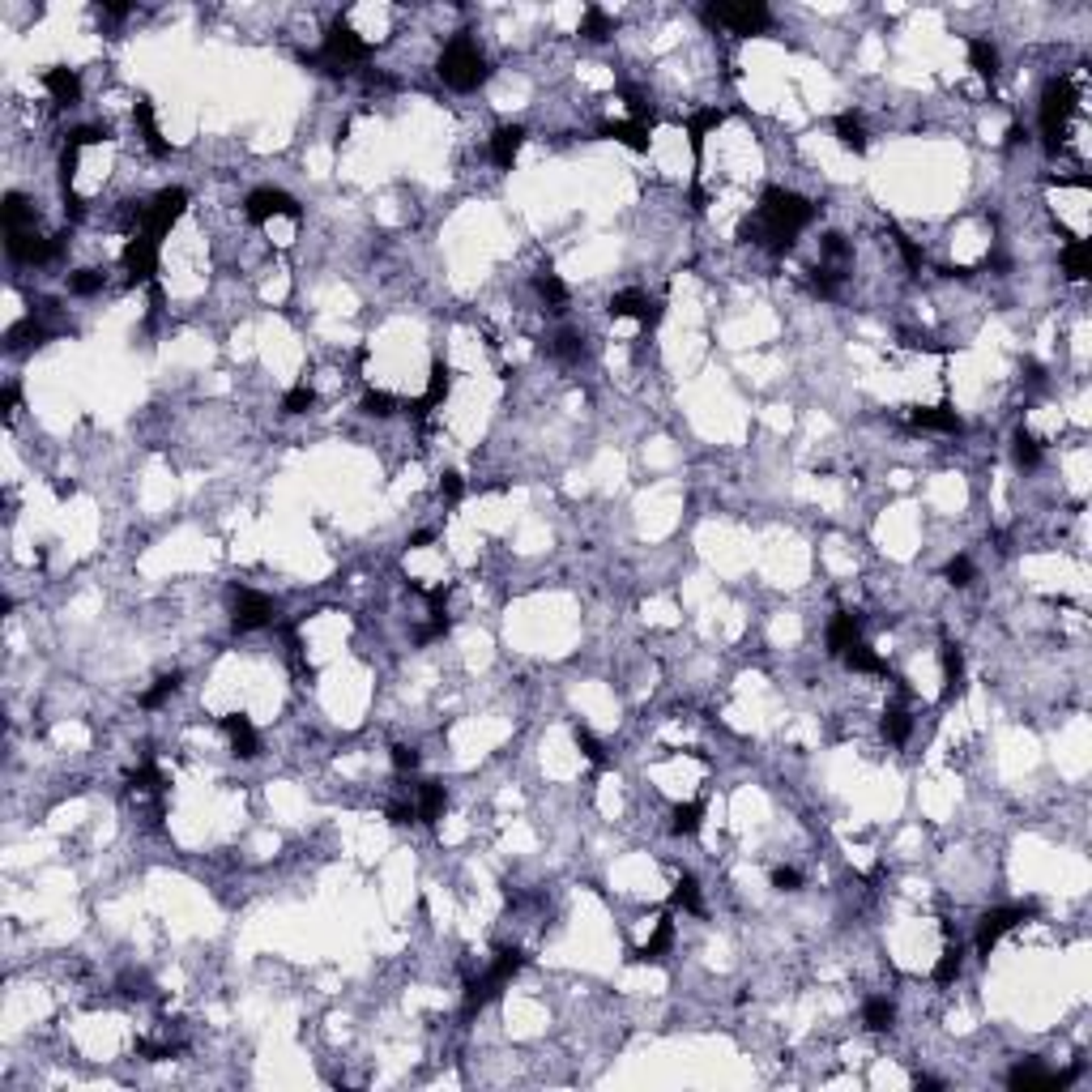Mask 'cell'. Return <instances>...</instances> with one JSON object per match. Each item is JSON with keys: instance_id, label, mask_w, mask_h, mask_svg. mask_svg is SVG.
Here are the masks:
<instances>
[{"instance_id": "1", "label": "cell", "mask_w": 1092, "mask_h": 1092, "mask_svg": "<svg viewBox=\"0 0 1092 1092\" xmlns=\"http://www.w3.org/2000/svg\"><path fill=\"white\" fill-rule=\"evenodd\" d=\"M815 213L819 210H815L802 193H789V188H777V184H772V188L759 193L756 218H747V223L739 226V239L756 243V248H769V253H785L802 226L815 223Z\"/></svg>"}, {"instance_id": "2", "label": "cell", "mask_w": 1092, "mask_h": 1092, "mask_svg": "<svg viewBox=\"0 0 1092 1092\" xmlns=\"http://www.w3.org/2000/svg\"><path fill=\"white\" fill-rule=\"evenodd\" d=\"M440 77H444V85H449V90H462V94H470V90H478V85L487 82V56L478 52L474 39L457 35V39L444 47V56H440Z\"/></svg>"}, {"instance_id": "3", "label": "cell", "mask_w": 1092, "mask_h": 1092, "mask_svg": "<svg viewBox=\"0 0 1092 1092\" xmlns=\"http://www.w3.org/2000/svg\"><path fill=\"white\" fill-rule=\"evenodd\" d=\"M1076 82L1071 77H1050L1046 82V90H1041V141H1046V150L1050 154H1058V145H1063V133H1067V120H1071V112H1076Z\"/></svg>"}, {"instance_id": "4", "label": "cell", "mask_w": 1092, "mask_h": 1092, "mask_svg": "<svg viewBox=\"0 0 1092 1092\" xmlns=\"http://www.w3.org/2000/svg\"><path fill=\"white\" fill-rule=\"evenodd\" d=\"M367 56H372V43L337 22V26H329V35H324L321 52H316V56H303V60H308V65H324L329 73H351L354 65H363Z\"/></svg>"}, {"instance_id": "5", "label": "cell", "mask_w": 1092, "mask_h": 1092, "mask_svg": "<svg viewBox=\"0 0 1092 1092\" xmlns=\"http://www.w3.org/2000/svg\"><path fill=\"white\" fill-rule=\"evenodd\" d=\"M521 968H525V952H521V948H504V952H495V960L487 965V973L470 981V990H465V1011H470V1016H474V1011H482L491 998L504 990L508 981L517 978Z\"/></svg>"}, {"instance_id": "6", "label": "cell", "mask_w": 1092, "mask_h": 1092, "mask_svg": "<svg viewBox=\"0 0 1092 1092\" xmlns=\"http://www.w3.org/2000/svg\"><path fill=\"white\" fill-rule=\"evenodd\" d=\"M700 17L709 26H726L730 35H759L769 30L772 14L764 0H739V5H704Z\"/></svg>"}, {"instance_id": "7", "label": "cell", "mask_w": 1092, "mask_h": 1092, "mask_svg": "<svg viewBox=\"0 0 1092 1092\" xmlns=\"http://www.w3.org/2000/svg\"><path fill=\"white\" fill-rule=\"evenodd\" d=\"M65 239L60 235H39V231H17V235H5V253L14 256L17 265H47L56 261Z\"/></svg>"}, {"instance_id": "8", "label": "cell", "mask_w": 1092, "mask_h": 1092, "mask_svg": "<svg viewBox=\"0 0 1092 1092\" xmlns=\"http://www.w3.org/2000/svg\"><path fill=\"white\" fill-rule=\"evenodd\" d=\"M184 205H188V193H184V188H163V193L145 205V213H141V235L163 239L171 226L180 223Z\"/></svg>"}, {"instance_id": "9", "label": "cell", "mask_w": 1092, "mask_h": 1092, "mask_svg": "<svg viewBox=\"0 0 1092 1092\" xmlns=\"http://www.w3.org/2000/svg\"><path fill=\"white\" fill-rule=\"evenodd\" d=\"M243 213H248V223H269V218H291V223H299V218H303V205H299L291 193H282V188H256V193H248V201H243Z\"/></svg>"}, {"instance_id": "10", "label": "cell", "mask_w": 1092, "mask_h": 1092, "mask_svg": "<svg viewBox=\"0 0 1092 1092\" xmlns=\"http://www.w3.org/2000/svg\"><path fill=\"white\" fill-rule=\"evenodd\" d=\"M154 273H158V239L137 231L124 248V282L128 286H154Z\"/></svg>"}, {"instance_id": "11", "label": "cell", "mask_w": 1092, "mask_h": 1092, "mask_svg": "<svg viewBox=\"0 0 1092 1092\" xmlns=\"http://www.w3.org/2000/svg\"><path fill=\"white\" fill-rule=\"evenodd\" d=\"M1028 913H1033V905H1003V909L981 913L978 938H973V943H978V956H990V952H995L998 938L1008 935V930H1016V926H1020L1024 918H1028Z\"/></svg>"}, {"instance_id": "12", "label": "cell", "mask_w": 1092, "mask_h": 1092, "mask_svg": "<svg viewBox=\"0 0 1092 1092\" xmlns=\"http://www.w3.org/2000/svg\"><path fill=\"white\" fill-rule=\"evenodd\" d=\"M273 619H278V606H273V598L256 593V589H239V593H235V628L239 631L269 628Z\"/></svg>"}, {"instance_id": "13", "label": "cell", "mask_w": 1092, "mask_h": 1092, "mask_svg": "<svg viewBox=\"0 0 1092 1092\" xmlns=\"http://www.w3.org/2000/svg\"><path fill=\"white\" fill-rule=\"evenodd\" d=\"M909 427H913V432H948V435L965 432V422H960V414L952 410V402H943V406H918V410H909Z\"/></svg>"}, {"instance_id": "14", "label": "cell", "mask_w": 1092, "mask_h": 1092, "mask_svg": "<svg viewBox=\"0 0 1092 1092\" xmlns=\"http://www.w3.org/2000/svg\"><path fill=\"white\" fill-rule=\"evenodd\" d=\"M611 316H640L644 324H658L661 321V303L649 299L644 291H619L611 299Z\"/></svg>"}, {"instance_id": "15", "label": "cell", "mask_w": 1092, "mask_h": 1092, "mask_svg": "<svg viewBox=\"0 0 1092 1092\" xmlns=\"http://www.w3.org/2000/svg\"><path fill=\"white\" fill-rule=\"evenodd\" d=\"M43 85H47V94L56 98L60 107H73V103L82 98V77H77V69H69V65L47 69L43 73Z\"/></svg>"}, {"instance_id": "16", "label": "cell", "mask_w": 1092, "mask_h": 1092, "mask_svg": "<svg viewBox=\"0 0 1092 1092\" xmlns=\"http://www.w3.org/2000/svg\"><path fill=\"white\" fill-rule=\"evenodd\" d=\"M449 384H452V380H449V367H444V363H432V380H427V392H422L419 402H410L406 410L414 414V419H427V414H432V410L440 406L444 397H449Z\"/></svg>"}, {"instance_id": "17", "label": "cell", "mask_w": 1092, "mask_h": 1092, "mask_svg": "<svg viewBox=\"0 0 1092 1092\" xmlns=\"http://www.w3.org/2000/svg\"><path fill=\"white\" fill-rule=\"evenodd\" d=\"M1008 1084H1011V1088H1024V1092H1033V1088H1058V1071H1046V1067L1037 1063V1058H1024V1063L1011 1067Z\"/></svg>"}, {"instance_id": "18", "label": "cell", "mask_w": 1092, "mask_h": 1092, "mask_svg": "<svg viewBox=\"0 0 1092 1092\" xmlns=\"http://www.w3.org/2000/svg\"><path fill=\"white\" fill-rule=\"evenodd\" d=\"M521 145H525V128L521 124H504L495 128V137H491V158H495V167H512L521 154Z\"/></svg>"}, {"instance_id": "19", "label": "cell", "mask_w": 1092, "mask_h": 1092, "mask_svg": "<svg viewBox=\"0 0 1092 1092\" xmlns=\"http://www.w3.org/2000/svg\"><path fill=\"white\" fill-rule=\"evenodd\" d=\"M133 120L141 124V141H145V150L154 158H167L171 154V145H167V137L158 133V124H154V103L150 98H141L137 107H133Z\"/></svg>"}, {"instance_id": "20", "label": "cell", "mask_w": 1092, "mask_h": 1092, "mask_svg": "<svg viewBox=\"0 0 1092 1092\" xmlns=\"http://www.w3.org/2000/svg\"><path fill=\"white\" fill-rule=\"evenodd\" d=\"M854 640H862V619L854 615V611H840L832 623H828V653H845Z\"/></svg>"}, {"instance_id": "21", "label": "cell", "mask_w": 1092, "mask_h": 1092, "mask_svg": "<svg viewBox=\"0 0 1092 1092\" xmlns=\"http://www.w3.org/2000/svg\"><path fill=\"white\" fill-rule=\"evenodd\" d=\"M0 223H5V235H17V231H35V210L22 193H5V205H0Z\"/></svg>"}, {"instance_id": "22", "label": "cell", "mask_w": 1092, "mask_h": 1092, "mask_svg": "<svg viewBox=\"0 0 1092 1092\" xmlns=\"http://www.w3.org/2000/svg\"><path fill=\"white\" fill-rule=\"evenodd\" d=\"M223 730H226V739H231V747H235V756H243V759H253L256 751H261V742H256V730H253V721L243 713H231V717H223Z\"/></svg>"}, {"instance_id": "23", "label": "cell", "mask_w": 1092, "mask_h": 1092, "mask_svg": "<svg viewBox=\"0 0 1092 1092\" xmlns=\"http://www.w3.org/2000/svg\"><path fill=\"white\" fill-rule=\"evenodd\" d=\"M598 133L619 141V145H628V150H636V154H649V128L636 124V120H611V124H602Z\"/></svg>"}, {"instance_id": "24", "label": "cell", "mask_w": 1092, "mask_h": 1092, "mask_svg": "<svg viewBox=\"0 0 1092 1092\" xmlns=\"http://www.w3.org/2000/svg\"><path fill=\"white\" fill-rule=\"evenodd\" d=\"M444 807H449V789L440 781H422L419 785V802H414V811H419L422 824H435L440 815H444Z\"/></svg>"}, {"instance_id": "25", "label": "cell", "mask_w": 1092, "mask_h": 1092, "mask_svg": "<svg viewBox=\"0 0 1092 1092\" xmlns=\"http://www.w3.org/2000/svg\"><path fill=\"white\" fill-rule=\"evenodd\" d=\"M840 658H845V666H849V670H858V674H888V661H883L879 653H875L870 644H862V640H854L845 653H840Z\"/></svg>"}, {"instance_id": "26", "label": "cell", "mask_w": 1092, "mask_h": 1092, "mask_svg": "<svg viewBox=\"0 0 1092 1092\" xmlns=\"http://www.w3.org/2000/svg\"><path fill=\"white\" fill-rule=\"evenodd\" d=\"M832 128H837V141L845 145V150L867 154V128H862V120H858L854 112H840L837 120H832Z\"/></svg>"}, {"instance_id": "27", "label": "cell", "mask_w": 1092, "mask_h": 1092, "mask_svg": "<svg viewBox=\"0 0 1092 1092\" xmlns=\"http://www.w3.org/2000/svg\"><path fill=\"white\" fill-rule=\"evenodd\" d=\"M1063 269H1067V278L1071 282H1084L1092 273V248H1088V239H1071L1063 248Z\"/></svg>"}, {"instance_id": "28", "label": "cell", "mask_w": 1092, "mask_h": 1092, "mask_svg": "<svg viewBox=\"0 0 1092 1092\" xmlns=\"http://www.w3.org/2000/svg\"><path fill=\"white\" fill-rule=\"evenodd\" d=\"M968 65L978 69V77L995 82L998 77V47L990 39H968Z\"/></svg>"}, {"instance_id": "29", "label": "cell", "mask_w": 1092, "mask_h": 1092, "mask_svg": "<svg viewBox=\"0 0 1092 1092\" xmlns=\"http://www.w3.org/2000/svg\"><path fill=\"white\" fill-rule=\"evenodd\" d=\"M909 730H913V717H909V709H905V700H892L883 709V739L900 747V742L909 739Z\"/></svg>"}, {"instance_id": "30", "label": "cell", "mask_w": 1092, "mask_h": 1092, "mask_svg": "<svg viewBox=\"0 0 1092 1092\" xmlns=\"http://www.w3.org/2000/svg\"><path fill=\"white\" fill-rule=\"evenodd\" d=\"M5 342H9V351H30V346H43V342H47V324L35 321V316H26L22 324H14V329L5 333Z\"/></svg>"}, {"instance_id": "31", "label": "cell", "mask_w": 1092, "mask_h": 1092, "mask_svg": "<svg viewBox=\"0 0 1092 1092\" xmlns=\"http://www.w3.org/2000/svg\"><path fill=\"white\" fill-rule=\"evenodd\" d=\"M965 683V653L956 644H943V700H952Z\"/></svg>"}, {"instance_id": "32", "label": "cell", "mask_w": 1092, "mask_h": 1092, "mask_svg": "<svg viewBox=\"0 0 1092 1092\" xmlns=\"http://www.w3.org/2000/svg\"><path fill=\"white\" fill-rule=\"evenodd\" d=\"M721 120H726V115L717 112V107H704V112H696L687 120V137H691V154L696 158H700V150H704V137H709L713 128H721Z\"/></svg>"}, {"instance_id": "33", "label": "cell", "mask_w": 1092, "mask_h": 1092, "mask_svg": "<svg viewBox=\"0 0 1092 1092\" xmlns=\"http://www.w3.org/2000/svg\"><path fill=\"white\" fill-rule=\"evenodd\" d=\"M862 1020H867L870 1033H892V1024H897V1008H892V998H867V1008H862Z\"/></svg>"}, {"instance_id": "34", "label": "cell", "mask_w": 1092, "mask_h": 1092, "mask_svg": "<svg viewBox=\"0 0 1092 1092\" xmlns=\"http://www.w3.org/2000/svg\"><path fill=\"white\" fill-rule=\"evenodd\" d=\"M581 35H585L589 43H606L611 35H615V22H611V14H606V9H598V5H585V14H581Z\"/></svg>"}, {"instance_id": "35", "label": "cell", "mask_w": 1092, "mask_h": 1092, "mask_svg": "<svg viewBox=\"0 0 1092 1092\" xmlns=\"http://www.w3.org/2000/svg\"><path fill=\"white\" fill-rule=\"evenodd\" d=\"M533 291H538V299H542V303H546L551 312H563V308H568V286H563V282L555 278L551 269H542V273L533 278Z\"/></svg>"}, {"instance_id": "36", "label": "cell", "mask_w": 1092, "mask_h": 1092, "mask_svg": "<svg viewBox=\"0 0 1092 1092\" xmlns=\"http://www.w3.org/2000/svg\"><path fill=\"white\" fill-rule=\"evenodd\" d=\"M700 824H704V807H700V802H679V807H674V815H670V832H674V837H696V832H700Z\"/></svg>"}, {"instance_id": "37", "label": "cell", "mask_w": 1092, "mask_h": 1092, "mask_svg": "<svg viewBox=\"0 0 1092 1092\" xmlns=\"http://www.w3.org/2000/svg\"><path fill=\"white\" fill-rule=\"evenodd\" d=\"M551 354L563 359V363H581V359H585V337L576 333V329H563V333L551 337Z\"/></svg>"}, {"instance_id": "38", "label": "cell", "mask_w": 1092, "mask_h": 1092, "mask_svg": "<svg viewBox=\"0 0 1092 1092\" xmlns=\"http://www.w3.org/2000/svg\"><path fill=\"white\" fill-rule=\"evenodd\" d=\"M670 943H674V922H670V918H661V922H658V930L649 935V943H644V948H640V952H636V956H631V960H661Z\"/></svg>"}, {"instance_id": "39", "label": "cell", "mask_w": 1092, "mask_h": 1092, "mask_svg": "<svg viewBox=\"0 0 1092 1092\" xmlns=\"http://www.w3.org/2000/svg\"><path fill=\"white\" fill-rule=\"evenodd\" d=\"M670 900L679 905V909H687V913H704V905H700V883L691 879V875H683V879L674 883Z\"/></svg>"}, {"instance_id": "40", "label": "cell", "mask_w": 1092, "mask_h": 1092, "mask_svg": "<svg viewBox=\"0 0 1092 1092\" xmlns=\"http://www.w3.org/2000/svg\"><path fill=\"white\" fill-rule=\"evenodd\" d=\"M960 968H965V956H960V943H948V952L938 956L935 965V981L938 986H948V981L960 978Z\"/></svg>"}, {"instance_id": "41", "label": "cell", "mask_w": 1092, "mask_h": 1092, "mask_svg": "<svg viewBox=\"0 0 1092 1092\" xmlns=\"http://www.w3.org/2000/svg\"><path fill=\"white\" fill-rule=\"evenodd\" d=\"M888 231H892V239H897L900 256H905V265H909L913 273H922V265H926V253H922V248H918V243H913V239L905 235V231H900L897 223H888Z\"/></svg>"}, {"instance_id": "42", "label": "cell", "mask_w": 1092, "mask_h": 1092, "mask_svg": "<svg viewBox=\"0 0 1092 1092\" xmlns=\"http://www.w3.org/2000/svg\"><path fill=\"white\" fill-rule=\"evenodd\" d=\"M1011 452H1016V465H1020V470H1037V465H1041V444H1037L1028 432H1016V449Z\"/></svg>"}, {"instance_id": "43", "label": "cell", "mask_w": 1092, "mask_h": 1092, "mask_svg": "<svg viewBox=\"0 0 1092 1092\" xmlns=\"http://www.w3.org/2000/svg\"><path fill=\"white\" fill-rule=\"evenodd\" d=\"M175 691H180V674H163V679H158V687H150V691L141 696V709H158V704L171 700Z\"/></svg>"}, {"instance_id": "44", "label": "cell", "mask_w": 1092, "mask_h": 1092, "mask_svg": "<svg viewBox=\"0 0 1092 1092\" xmlns=\"http://www.w3.org/2000/svg\"><path fill=\"white\" fill-rule=\"evenodd\" d=\"M363 414H372V419H389V414H397V397H392V392L372 389L363 397Z\"/></svg>"}, {"instance_id": "45", "label": "cell", "mask_w": 1092, "mask_h": 1092, "mask_svg": "<svg viewBox=\"0 0 1092 1092\" xmlns=\"http://www.w3.org/2000/svg\"><path fill=\"white\" fill-rule=\"evenodd\" d=\"M312 406H316V392H312L308 384H299V389H291L282 397V410H286V414H308Z\"/></svg>"}, {"instance_id": "46", "label": "cell", "mask_w": 1092, "mask_h": 1092, "mask_svg": "<svg viewBox=\"0 0 1092 1092\" xmlns=\"http://www.w3.org/2000/svg\"><path fill=\"white\" fill-rule=\"evenodd\" d=\"M103 282H107V278H103L98 269H77V273L69 278V291L73 294H98V291H103Z\"/></svg>"}, {"instance_id": "47", "label": "cell", "mask_w": 1092, "mask_h": 1092, "mask_svg": "<svg viewBox=\"0 0 1092 1092\" xmlns=\"http://www.w3.org/2000/svg\"><path fill=\"white\" fill-rule=\"evenodd\" d=\"M94 141H103V128L98 124H77L65 133V150H82V145H94Z\"/></svg>"}, {"instance_id": "48", "label": "cell", "mask_w": 1092, "mask_h": 1092, "mask_svg": "<svg viewBox=\"0 0 1092 1092\" xmlns=\"http://www.w3.org/2000/svg\"><path fill=\"white\" fill-rule=\"evenodd\" d=\"M576 747H581V756H585L589 764H598V769H602V764H606V751H602V742L593 739V734H589V730H576Z\"/></svg>"}, {"instance_id": "49", "label": "cell", "mask_w": 1092, "mask_h": 1092, "mask_svg": "<svg viewBox=\"0 0 1092 1092\" xmlns=\"http://www.w3.org/2000/svg\"><path fill=\"white\" fill-rule=\"evenodd\" d=\"M948 581H952L956 589H965V585H973V563H968L965 555H956V560L948 563Z\"/></svg>"}, {"instance_id": "50", "label": "cell", "mask_w": 1092, "mask_h": 1092, "mask_svg": "<svg viewBox=\"0 0 1092 1092\" xmlns=\"http://www.w3.org/2000/svg\"><path fill=\"white\" fill-rule=\"evenodd\" d=\"M392 769H397V772H414V769H419V751H414V747H406V742H397V747H392Z\"/></svg>"}, {"instance_id": "51", "label": "cell", "mask_w": 1092, "mask_h": 1092, "mask_svg": "<svg viewBox=\"0 0 1092 1092\" xmlns=\"http://www.w3.org/2000/svg\"><path fill=\"white\" fill-rule=\"evenodd\" d=\"M799 883H802V875L794 867H777V870H772V888H777V892H799Z\"/></svg>"}, {"instance_id": "52", "label": "cell", "mask_w": 1092, "mask_h": 1092, "mask_svg": "<svg viewBox=\"0 0 1092 1092\" xmlns=\"http://www.w3.org/2000/svg\"><path fill=\"white\" fill-rule=\"evenodd\" d=\"M440 491H444L449 500H462V495H465V482H462V474H444V482H440Z\"/></svg>"}, {"instance_id": "53", "label": "cell", "mask_w": 1092, "mask_h": 1092, "mask_svg": "<svg viewBox=\"0 0 1092 1092\" xmlns=\"http://www.w3.org/2000/svg\"><path fill=\"white\" fill-rule=\"evenodd\" d=\"M0 406H5V410H9V414H14V406H17V384H9V389H5V397H0Z\"/></svg>"}, {"instance_id": "54", "label": "cell", "mask_w": 1092, "mask_h": 1092, "mask_svg": "<svg viewBox=\"0 0 1092 1092\" xmlns=\"http://www.w3.org/2000/svg\"><path fill=\"white\" fill-rule=\"evenodd\" d=\"M427 542H432V530H419L414 538H410V546H427Z\"/></svg>"}]
</instances>
